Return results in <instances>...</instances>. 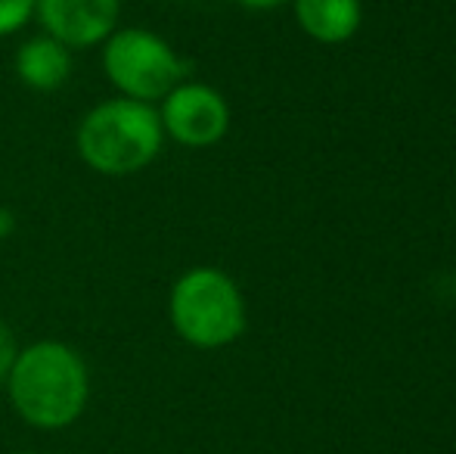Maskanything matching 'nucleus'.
I'll return each mask as SVG.
<instances>
[{"instance_id":"obj_6","label":"nucleus","mask_w":456,"mask_h":454,"mask_svg":"<svg viewBox=\"0 0 456 454\" xmlns=\"http://www.w3.org/2000/svg\"><path fill=\"white\" fill-rule=\"evenodd\" d=\"M35 19L72 54L94 50L118 29L121 0H35Z\"/></svg>"},{"instance_id":"obj_9","label":"nucleus","mask_w":456,"mask_h":454,"mask_svg":"<svg viewBox=\"0 0 456 454\" xmlns=\"http://www.w3.org/2000/svg\"><path fill=\"white\" fill-rule=\"evenodd\" d=\"M35 19V0H0V37L19 35Z\"/></svg>"},{"instance_id":"obj_10","label":"nucleus","mask_w":456,"mask_h":454,"mask_svg":"<svg viewBox=\"0 0 456 454\" xmlns=\"http://www.w3.org/2000/svg\"><path fill=\"white\" fill-rule=\"evenodd\" d=\"M16 340H12V330L4 324V318H0V386L6 383V374H10L12 367V358H16Z\"/></svg>"},{"instance_id":"obj_11","label":"nucleus","mask_w":456,"mask_h":454,"mask_svg":"<svg viewBox=\"0 0 456 454\" xmlns=\"http://www.w3.org/2000/svg\"><path fill=\"white\" fill-rule=\"evenodd\" d=\"M233 4L246 6V10H255V12H267V10H280V6L292 4V0H233Z\"/></svg>"},{"instance_id":"obj_1","label":"nucleus","mask_w":456,"mask_h":454,"mask_svg":"<svg viewBox=\"0 0 456 454\" xmlns=\"http://www.w3.org/2000/svg\"><path fill=\"white\" fill-rule=\"evenodd\" d=\"M6 392L25 424L62 430L81 417L91 395V374L78 351L60 340H37L16 351Z\"/></svg>"},{"instance_id":"obj_8","label":"nucleus","mask_w":456,"mask_h":454,"mask_svg":"<svg viewBox=\"0 0 456 454\" xmlns=\"http://www.w3.org/2000/svg\"><path fill=\"white\" fill-rule=\"evenodd\" d=\"M12 69H16V78L28 91L53 94L72 78V50L62 47L50 35L28 37L25 44H19Z\"/></svg>"},{"instance_id":"obj_5","label":"nucleus","mask_w":456,"mask_h":454,"mask_svg":"<svg viewBox=\"0 0 456 454\" xmlns=\"http://www.w3.org/2000/svg\"><path fill=\"white\" fill-rule=\"evenodd\" d=\"M156 110L162 119L165 140L171 137L186 150H208L221 144L230 131L227 97L205 81H181Z\"/></svg>"},{"instance_id":"obj_7","label":"nucleus","mask_w":456,"mask_h":454,"mask_svg":"<svg viewBox=\"0 0 456 454\" xmlns=\"http://www.w3.org/2000/svg\"><path fill=\"white\" fill-rule=\"evenodd\" d=\"M292 12L298 29L326 47L348 44L363 25V0H292Z\"/></svg>"},{"instance_id":"obj_2","label":"nucleus","mask_w":456,"mask_h":454,"mask_svg":"<svg viewBox=\"0 0 456 454\" xmlns=\"http://www.w3.org/2000/svg\"><path fill=\"white\" fill-rule=\"evenodd\" d=\"M165 146L159 110L140 100L112 97L91 106L75 131L78 159L102 177H131L150 169Z\"/></svg>"},{"instance_id":"obj_4","label":"nucleus","mask_w":456,"mask_h":454,"mask_svg":"<svg viewBox=\"0 0 456 454\" xmlns=\"http://www.w3.org/2000/svg\"><path fill=\"white\" fill-rule=\"evenodd\" d=\"M102 72L118 97L140 103H162L181 81H186L190 62L171 47L159 31L127 25L115 29L102 41Z\"/></svg>"},{"instance_id":"obj_13","label":"nucleus","mask_w":456,"mask_h":454,"mask_svg":"<svg viewBox=\"0 0 456 454\" xmlns=\"http://www.w3.org/2000/svg\"><path fill=\"white\" fill-rule=\"evenodd\" d=\"M453 302H456V280H453Z\"/></svg>"},{"instance_id":"obj_3","label":"nucleus","mask_w":456,"mask_h":454,"mask_svg":"<svg viewBox=\"0 0 456 454\" xmlns=\"http://www.w3.org/2000/svg\"><path fill=\"white\" fill-rule=\"evenodd\" d=\"M168 321L192 349H227L246 334V296L224 268H186L168 293Z\"/></svg>"},{"instance_id":"obj_12","label":"nucleus","mask_w":456,"mask_h":454,"mask_svg":"<svg viewBox=\"0 0 456 454\" xmlns=\"http://www.w3.org/2000/svg\"><path fill=\"white\" fill-rule=\"evenodd\" d=\"M10 230H12V215L0 209V234H10Z\"/></svg>"}]
</instances>
